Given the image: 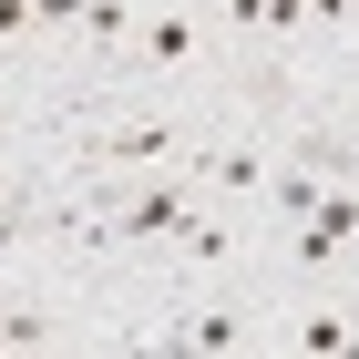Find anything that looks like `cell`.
<instances>
[{"label":"cell","mask_w":359,"mask_h":359,"mask_svg":"<svg viewBox=\"0 0 359 359\" xmlns=\"http://www.w3.org/2000/svg\"><path fill=\"white\" fill-rule=\"evenodd\" d=\"M165 247L185 257V267H226V257H236V226H226V216H185Z\"/></svg>","instance_id":"cell-8"},{"label":"cell","mask_w":359,"mask_h":359,"mask_svg":"<svg viewBox=\"0 0 359 359\" xmlns=\"http://www.w3.org/2000/svg\"><path fill=\"white\" fill-rule=\"evenodd\" d=\"M277 359H287V349H277Z\"/></svg>","instance_id":"cell-15"},{"label":"cell","mask_w":359,"mask_h":359,"mask_svg":"<svg viewBox=\"0 0 359 359\" xmlns=\"http://www.w3.org/2000/svg\"><path fill=\"white\" fill-rule=\"evenodd\" d=\"M349 236H359V185H329V205L298 226V247H287V257L318 277V267H339V257H349Z\"/></svg>","instance_id":"cell-3"},{"label":"cell","mask_w":359,"mask_h":359,"mask_svg":"<svg viewBox=\"0 0 359 359\" xmlns=\"http://www.w3.org/2000/svg\"><path fill=\"white\" fill-rule=\"evenodd\" d=\"M0 349H11V339H0Z\"/></svg>","instance_id":"cell-14"},{"label":"cell","mask_w":359,"mask_h":359,"mask_svg":"<svg viewBox=\"0 0 359 359\" xmlns=\"http://www.w3.org/2000/svg\"><path fill=\"white\" fill-rule=\"evenodd\" d=\"M0 339H11V349H41V339H52V308H0Z\"/></svg>","instance_id":"cell-10"},{"label":"cell","mask_w":359,"mask_h":359,"mask_svg":"<svg viewBox=\"0 0 359 359\" xmlns=\"http://www.w3.org/2000/svg\"><path fill=\"white\" fill-rule=\"evenodd\" d=\"M123 31H134V0H93V11H83V41H93V52H113Z\"/></svg>","instance_id":"cell-9"},{"label":"cell","mask_w":359,"mask_h":359,"mask_svg":"<svg viewBox=\"0 0 359 359\" xmlns=\"http://www.w3.org/2000/svg\"><path fill=\"white\" fill-rule=\"evenodd\" d=\"M134 52H144V72H185V62L205 52V21H195V0H165V11L134 31Z\"/></svg>","instance_id":"cell-4"},{"label":"cell","mask_w":359,"mask_h":359,"mask_svg":"<svg viewBox=\"0 0 359 359\" xmlns=\"http://www.w3.org/2000/svg\"><path fill=\"white\" fill-rule=\"evenodd\" d=\"M267 205L287 226H308L318 216V205H329V175H318V154H308V165H287V175H267Z\"/></svg>","instance_id":"cell-6"},{"label":"cell","mask_w":359,"mask_h":359,"mask_svg":"<svg viewBox=\"0 0 359 359\" xmlns=\"http://www.w3.org/2000/svg\"><path fill=\"white\" fill-rule=\"evenodd\" d=\"M287 339H298V359H349L359 349V318H349V308H308Z\"/></svg>","instance_id":"cell-7"},{"label":"cell","mask_w":359,"mask_h":359,"mask_svg":"<svg viewBox=\"0 0 359 359\" xmlns=\"http://www.w3.org/2000/svg\"><path fill=\"white\" fill-rule=\"evenodd\" d=\"M175 154H205V144H195V123H113V134H93L83 144V165L103 175V165H175Z\"/></svg>","instance_id":"cell-1"},{"label":"cell","mask_w":359,"mask_h":359,"mask_svg":"<svg viewBox=\"0 0 359 359\" xmlns=\"http://www.w3.org/2000/svg\"><path fill=\"white\" fill-rule=\"evenodd\" d=\"M247 349V308H185L144 359H236Z\"/></svg>","instance_id":"cell-2"},{"label":"cell","mask_w":359,"mask_h":359,"mask_svg":"<svg viewBox=\"0 0 359 359\" xmlns=\"http://www.w3.org/2000/svg\"><path fill=\"white\" fill-rule=\"evenodd\" d=\"M349 31H359V21H349Z\"/></svg>","instance_id":"cell-16"},{"label":"cell","mask_w":359,"mask_h":359,"mask_svg":"<svg viewBox=\"0 0 359 359\" xmlns=\"http://www.w3.org/2000/svg\"><path fill=\"white\" fill-rule=\"evenodd\" d=\"M21 31H41V21H31V0H0V52H11Z\"/></svg>","instance_id":"cell-11"},{"label":"cell","mask_w":359,"mask_h":359,"mask_svg":"<svg viewBox=\"0 0 359 359\" xmlns=\"http://www.w3.org/2000/svg\"><path fill=\"white\" fill-rule=\"evenodd\" d=\"M21 226H31V205H0V257L21 247Z\"/></svg>","instance_id":"cell-12"},{"label":"cell","mask_w":359,"mask_h":359,"mask_svg":"<svg viewBox=\"0 0 359 359\" xmlns=\"http://www.w3.org/2000/svg\"><path fill=\"white\" fill-rule=\"evenodd\" d=\"M0 359H31V349H0Z\"/></svg>","instance_id":"cell-13"},{"label":"cell","mask_w":359,"mask_h":359,"mask_svg":"<svg viewBox=\"0 0 359 359\" xmlns=\"http://www.w3.org/2000/svg\"><path fill=\"white\" fill-rule=\"evenodd\" d=\"M195 175H205V185H226V195H257V185H267V154H257V144H205V154H195Z\"/></svg>","instance_id":"cell-5"}]
</instances>
